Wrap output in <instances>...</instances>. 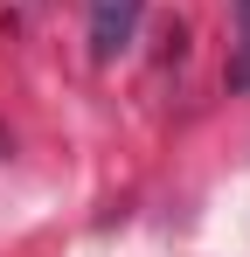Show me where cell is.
<instances>
[{
    "label": "cell",
    "mask_w": 250,
    "mask_h": 257,
    "mask_svg": "<svg viewBox=\"0 0 250 257\" xmlns=\"http://www.w3.org/2000/svg\"><path fill=\"white\" fill-rule=\"evenodd\" d=\"M83 7H90V56H97V63L125 56V49H132V35H139L146 0H83Z\"/></svg>",
    "instance_id": "1"
},
{
    "label": "cell",
    "mask_w": 250,
    "mask_h": 257,
    "mask_svg": "<svg viewBox=\"0 0 250 257\" xmlns=\"http://www.w3.org/2000/svg\"><path fill=\"white\" fill-rule=\"evenodd\" d=\"M229 14H236V84H250V0H229Z\"/></svg>",
    "instance_id": "2"
}]
</instances>
